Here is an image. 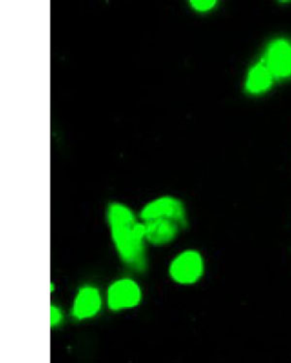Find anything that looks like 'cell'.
Returning a JSON list of instances; mask_svg holds the SVG:
<instances>
[{"label": "cell", "mask_w": 291, "mask_h": 363, "mask_svg": "<svg viewBox=\"0 0 291 363\" xmlns=\"http://www.w3.org/2000/svg\"><path fill=\"white\" fill-rule=\"evenodd\" d=\"M114 246L121 261L135 272H145L148 267L144 225L132 209L113 201L106 211Z\"/></svg>", "instance_id": "obj_1"}, {"label": "cell", "mask_w": 291, "mask_h": 363, "mask_svg": "<svg viewBox=\"0 0 291 363\" xmlns=\"http://www.w3.org/2000/svg\"><path fill=\"white\" fill-rule=\"evenodd\" d=\"M205 264L197 250H185L175 257L169 266V277L180 285H192L202 278Z\"/></svg>", "instance_id": "obj_2"}, {"label": "cell", "mask_w": 291, "mask_h": 363, "mask_svg": "<svg viewBox=\"0 0 291 363\" xmlns=\"http://www.w3.org/2000/svg\"><path fill=\"white\" fill-rule=\"evenodd\" d=\"M142 296L141 287L136 281L121 278L114 281L108 288V308L114 312L134 308L141 303Z\"/></svg>", "instance_id": "obj_3"}, {"label": "cell", "mask_w": 291, "mask_h": 363, "mask_svg": "<svg viewBox=\"0 0 291 363\" xmlns=\"http://www.w3.org/2000/svg\"><path fill=\"white\" fill-rule=\"evenodd\" d=\"M141 221L155 218L174 220L185 228L187 225V211L184 203L178 198L163 196L146 203L139 216Z\"/></svg>", "instance_id": "obj_4"}, {"label": "cell", "mask_w": 291, "mask_h": 363, "mask_svg": "<svg viewBox=\"0 0 291 363\" xmlns=\"http://www.w3.org/2000/svg\"><path fill=\"white\" fill-rule=\"evenodd\" d=\"M261 62L269 69L274 78L285 79L291 76V43L277 39L267 46Z\"/></svg>", "instance_id": "obj_5"}, {"label": "cell", "mask_w": 291, "mask_h": 363, "mask_svg": "<svg viewBox=\"0 0 291 363\" xmlns=\"http://www.w3.org/2000/svg\"><path fill=\"white\" fill-rule=\"evenodd\" d=\"M148 243L153 246H165L173 242L185 227L171 219L155 218L142 221Z\"/></svg>", "instance_id": "obj_6"}, {"label": "cell", "mask_w": 291, "mask_h": 363, "mask_svg": "<svg viewBox=\"0 0 291 363\" xmlns=\"http://www.w3.org/2000/svg\"><path fill=\"white\" fill-rule=\"evenodd\" d=\"M102 307L100 291L94 286L87 285L78 291L72 306L74 319L84 320L92 319L99 313Z\"/></svg>", "instance_id": "obj_7"}, {"label": "cell", "mask_w": 291, "mask_h": 363, "mask_svg": "<svg viewBox=\"0 0 291 363\" xmlns=\"http://www.w3.org/2000/svg\"><path fill=\"white\" fill-rule=\"evenodd\" d=\"M274 77L263 62H259L248 71L246 79V90L251 94L266 92L273 84Z\"/></svg>", "instance_id": "obj_8"}, {"label": "cell", "mask_w": 291, "mask_h": 363, "mask_svg": "<svg viewBox=\"0 0 291 363\" xmlns=\"http://www.w3.org/2000/svg\"><path fill=\"white\" fill-rule=\"evenodd\" d=\"M190 6L197 12H208L216 5L215 0H192Z\"/></svg>", "instance_id": "obj_9"}, {"label": "cell", "mask_w": 291, "mask_h": 363, "mask_svg": "<svg viewBox=\"0 0 291 363\" xmlns=\"http://www.w3.org/2000/svg\"><path fill=\"white\" fill-rule=\"evenodd\" d=\"M62 320V313L60 308L55 306H51V327L55 328L60 325Z\"/></svg>", "instance_id": "obj_10"}]
</instances>
